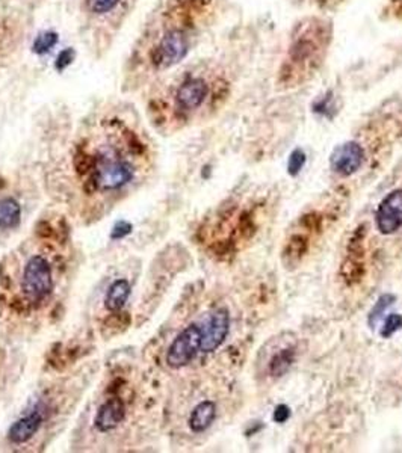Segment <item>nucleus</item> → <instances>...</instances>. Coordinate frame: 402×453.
Returning a JSON list of instances; mask_svg holds the SVG:
<instances>
[{"instance_id": "a211bd4d", "label": "nucleus", "mask_w": 402, "mask_h": 453, "mask_svg": "<svg viewBox=\"0 0 402 453\" xmlns=\"http://www.w3.org/2000/svg\"><path fill=\"white\" fill-rule=\"evenodd\" d=\"M306 161H307V157H306V153L303 150L298 149L292 154H290L289 164H287L289 176H292V177L298 176L301 169H303V166L306 165Z\"/></svg>"}, {"instance_id": "423d86ee", "label": "nucleus", "mask_w": 402, "mask_h": 453, "mask_svg": "<svg viewBox=\"0 0 402 453\" xmlns=\"http://www.w3.org/2000/svg\"><path fill=\"white\" fill-rule=\"evenodd\" d=\"M201 340L203 334L200 323L185 326L165 349L163 365L171 370H180L189 366L201 354Z\"/></svg>"}, {"instance_id": "6ab92c4d", "label": "nucleus", "mask_w": 402, "mask_h": 453, "mask_svg": "<svg viewBox=\"0 0 402 453\" xmlns=\"http://www.w3.org/2000/svg\"><path fill=\"white\" fill-rule=\"evenodd\" d=\"M395 297L394 294H383L381 298H379L375 304V307L372 309L371 314H369V323L371 325H375V322L379 319V317L383 316V313L390 307V304L394 302Z\"/></svg>"}, {"instance_id": "ddd939ff", "label": "nucleus", "mask_w": 402, "mask_h": 453, "mask_svg": "<svg viewBox=\"0 0 402 453\" xmlns=\"http://www.w3.org/2000/svg\"><path fill=\"white\" fill-rule=\"evenodd\" d=\"M309 239L304 233H295L290 236L285 249H283V262L287 266H295L301 262L307 253Z\"/></svg>"}, {"instance_id": "1a4fd4ad", "label": "nucleus", "mask_w": 402, "mask_h": 453, "mask_svg": "<svg viewBox=\"0 0 402 453\" xmlns=\"http://www.w3.org/2000/svg\"><path fill=\"white\" fill-rule=\"evenodd\" d=\"M201 334V352L212 354L226 342L230 333V313L226 309H217L210 311L206 319L200 323Z\"/></svg>"}, {"instance_id": "dca6fc26", "label": "nucleus", "mask_w": 402, "mask_h": 453, "mask_svg": "<svg viewBox=\"0 0 402 453\" xmlns=\"http://www.w3.org/2000/svg\"><path fill=\"white\" fill-rule=\"evenodd\" d=\"M294 360H295L294 348H286L280 350V352H277L270 361V373L274 378L283 377L285 373L290 369V366H292Z\"/></svg>"}, {"instance_id": "7ed1b4c3", "label": "nucleus", "mask_w": 402, "mask_h": 453, "mask_svg": "<svg viewBox=\"0 0 402 453\" xmlns=\"http://www.w3.org/2000/svg\"><path fill=\"white\" fill-rule=\"evenodd\" d=\"M74 161L79 185V209L84 217L98 219L135 190L147 164L144 145L132 133H118Z\"/></svg>"}, {"instance_id": "2eb2a0df", "label": "nucleus", "mask_w": 402, "mask_h": 453, "mask_svg": "<svg viewBox=\"0 0 402 453\" xmlns=\"http://www.w3.org/2000/svg\"><path fill=\"white\" fill-rule=\"evenodd\" d=\"M21 218L20 204L11 198L0 200V229L11 230L18 225Z\"/></svg>"}, {"instance_id": "aec40b11", "label": "nucleus", "mask_w": 402, "mask_h": 453, "mask_svg": "<svg viewBox=\"0 0 402 453\" xmlns=\"http://www.w3.org/2000/svg\"><path fill=\"white\" fill-rule=\"evenodd\" d=\"M401 328H402V316L401 314H390L381 328V336L384 338H389L390 336H394L396 331H399Z\"/></svg>"}, {"instance_id": "6e6552de", "label": "nucleus", "mask_w": 402, "mask_h": 453, "mask_svg": "<svg viewBox=\"0 0 402 453\" xmlns=\"http://www.w3.org/2000/svg\"><path fill=\"white\" fill-rule=\"evenodd\" d=\"M210 97V85L203 77H189L176 91V112L186 118L205 106Z\"/></svg>"}, {"instance_id": "5701e85b", "label": "nucleus", "mask_w": 402, "mask_h": 453, "mask_svg": "<svg viewBox=\"0 0 402 453\" xmlns=\"http://www.w3.org/2000/svg\"><path fill=\"white\" fill-rule=\"evenodd\" d=\"M70 62H71V50H65L58 56L57 68H58V70H62V68H65Z\"/></svg>"}, {"instance_id": "f03ea898", "label": "nucleus", "mask_w": 402, "mask_h": 453, "mask_svg": "<svg viewBox=\"0 0 402 453\" xmlns=\"http://www.w3.org/2000/svg\"><path fill=\"white\" fill-rule=\"evenodd\" d=\"M149 365L121 366L88 402L73 434L76 450H133L156 415V379Z\"/></svg>"}, {"instance_id": "20e7f679", "label": "nucleus", "mask_w": 402, "mask_h": 453, "mask_svg": "<svg viewBox=\"0 0 402 453\" xmlns=\"http://www.w3.org/2000/svg\"><path fill=\"white\" fill-rule=\"evenodd\" d=\"M91 373L77 372L47 382L28 402L23 411L9 425L4 449L9 452H38L50 445L74 413Z\"/></svg>"}, {"instance_id": "4468645a", "label": "nucleus", "mask_w": 402, "mask_h": 453, "mask_svg": "<svg viewBox=\"0 0 402 453\" xmlns=\"http://www.w3.org/2000/svg\"><path fill=\"white\" fill-rule=\"evenodd\" d=\"M130 285L127 280H118L114 285H110L106 294V309L109 311L120 310L125 302L129 299Z\"/></svg>"}, {"instance_id": "f3484780", "label": "nucleus", "mask_w": 402, "mask_h": 453, "mask_svg": "<svg viewBox=\"0 0 402 453\" xmlns=\"http://www.w3.org/2000/svg\"><path fill=\"white\" fill-rule=\"evenodd\" d=\"M57 41H58L57 33L44 32L35 40V42H33V52H35V53H46L53 47L54 44H57Z\"/></svg>"}, {"instance_id": "f257e3e1", "label": "nucleus", "mask_w": 402, "mask_h": 453, "mask_svg": "<svg viewBox=\"0 0 402 453\" xmlns=\"http://www.w3.org/2000/svg\"><path fill=\"white\" fill-rule=\"evenodd\" d=\"M70 241L57 230L35 231L0 262V326L26 337L49 325L71 280Z\"/></svg>"}, {"instance_id": "412c9836", "label": "nucleus", "mask_w": 402, "mask_h": 453, "mask_svg": "<svg viewBox=\"0 0 402 453\" xmlns=\"http://www.w3.org/2000/svg\"><path fill=\"white\" fill-rule=\"evenodd\" d=\"M118 2L120 0H89V8H91L93 13L103 14L113 9Z\"/></svg>"}, {"instance_id": "9b49d317", "label": "nucleus", "mask_w": 402, "mask_h": 453, "mask_svg": "<svg viewBox=\"0 0 402 453\" xmlns=\"http://www.w3.org/2000/svg\"><path fill=\"white\" fill-rule=\"evenodd\" d=\"M364 149L354 141H348L334 149L330 156V166L336 174L342 177H350L359 171L364 162Z\"/></svg>"}, {"instance_id": "39448f33", "label": "nucleus", "mask_w": 402, "mask_h": 453, "mask_svg": "<svg viewBox=\"0 0 402 453\" xmlns=\"http://www.w3.org/2000/svg\"><path fill=\"white\" fill-rule=\"evenodd\" d=\"M330 42V23L319 18H307L299 23L280 67L278 84L292 88L307 82L326 59Z\"/></svg>"}, {"instance_id": "0eeeda50", "label": "nucleus", "mask_w": 402, "mask_h": 453, "mask_svg": "<svg viewBox=\"0 0 402 453\" xmlns=\"http://www.w3.org/2000/svg\"><path fill=\"white\" fill-rule=\"evenodd\" d=\"M189 37L182 29L166 32L153 52V62L159 70H166L180 62L189 52Z\"/></svg>"}, {"instance_id": "9d476101", "label": "nucleus", "mask_w": 402, "mask_h": 453, "mask_svg": "<svg viewBox=\"0 0 402 453\" xmlns=\"http://www.w3.org/2000/svg\"><path fill=\"white\" fill-rule=\"evenodd\" d=\"M375 224L378 231L390 236L402 226V189H395L387 194L375 213Z\"/></svg>"}, {"instance_id": "f8f14e48", "label": "nucleus", "mask_w": 402, "mask_h": 453, "mask_svg": "<svg viewBox=\"0 0 402 453\" xmlns=\"http://www.w3.org/2000/svg\"><path fill=\"white\" fill-rule=\"evenodd\" d=\"M217 418V403L214 401L198 402L188 415V428L193 434H203Z\"/></svg>"}, {"instance_id": "4be33fe9", "label": "nucleus", "mask_w": 402, "mask_h": 453, "mask_svg": "<svg viewBox=\"0 0 402 453\" xmlns=\"http://www.w3.org/2000/svg\"><path fill=\"white\" fill-rule=\"evenodd\" d=\"M289 417H290L289 406H286V405H278V406L275 408V411H274V420H275L277 423H285Z\"/></svg>"}]
</instances>
